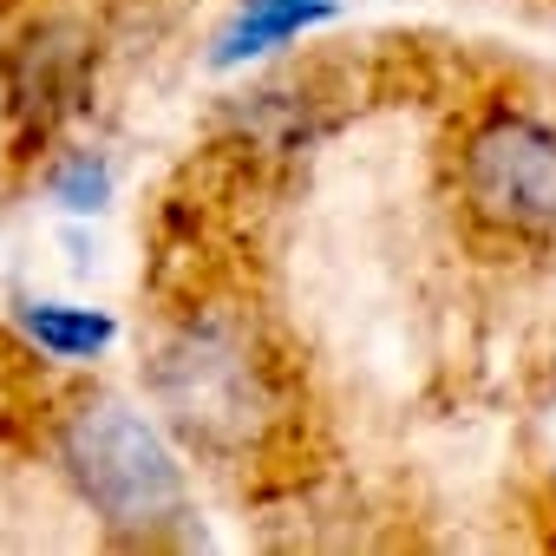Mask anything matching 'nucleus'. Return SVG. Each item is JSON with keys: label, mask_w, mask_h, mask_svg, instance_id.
<instances>
[{"label": "nucleus", "mask_w": 556, "mask_h": 556, "mask_svg": "<svg viewBox=\"0 0 556 556\" xmlns=\"http://www.w3.org/2000/svg\"><path fill=\"white\" fill-rule=\"evenodd\" d=\"M144 400L177 452L216 471H255L302 432V367L242 295H203L157 321L144 348Z\"/></svg>", "instance_id": "f257e3e1"}, {"label": "nucleus", "mask_w": 556, "mask_h": 556, "mask_svg": "<svg viewBox=\"0 0 556 556\" xmlns=\"http://www.w3.org/2000/svg\"><path fill=\"white\" fill-rule=\"evenodd\" d=\"M40 445L66 491L112 543H177L190 530V478L177 439L105 387H66L40 406Z\"/></svg>", "instance_id": "f03ea898"}, {"label": "nucleus", "mask_w": 556, "mask_h": 556, "mask_svg": "<svg viewBox=\"0 0 556 556\" xmlns=\"http://www.w3.org/2000/svg\"><path fill=\"white\" fill-rule=\"evenodd\" d=\"M445 197L458 229L491 255L556 249V112L484 99L445 144Z\"/></svg>", "instance_id": "7ed1b4c3"}, {"label": "nucleus", "mask_w": 556, "mask_h": 556, "mask_svg": "<svg viewBox=\"0 0 556 556\" xmlns=\"http://www.w3.org/2000/svg\"><path fill=\"white\" fill-rule=\"evenodd\" d=\"M40 406H47V380H40L34 348H21L14 334H0V432L40 426Z\"/></svg>", "instance_id": "20e7f679"}]
</instances>
